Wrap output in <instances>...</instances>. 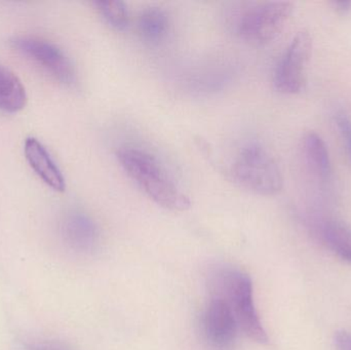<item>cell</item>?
Wrapping results in <instances>:
<instances>
[{"mask_svg":"<svg viewBox=\"0 0 351 350\" xmlns=\"http://www.w3.org/2000/svg\"><path fill=\"white\" fill-rule=\"evenodd\" d=\"M117 156L128 176L154 203L171 211H186L191 207L189 197L154 155L138 148L125 147L119 149Z\"/></svg>","mask_w":351,"mask_h":350,"instance_id":"6da1fadb","label":"cell"},{"mask_svg":"<svg viewBox=\"0 0 351 350\" xmlns=\"http://www.w3.org/2000/svg\"><path fill=\"white\" fill-rule=\"evenodd\" d=\"M214 291L224 298L230 306L239 331L260 345L269 342L254 301L253 283L247 273L234 268L218 271L215 277Z\"/></svg>","mask_w":351,"mask_h":350,"instance_id":"7a4b0ae2","label":"cell"},{"mask_svg":"<svg viewBox=\"0 0 351 350\" xmlns=\"http://www.w3.org/2000/svg\"><path fill=\"white\" fill-rule=\"evenodd\" d=\"M230 175L241 188L263 197H274L284 186L278 162L267 149L256 142L241 148L231 164Z\"/></svg>","mask_w":351,"mask_h":350,"instance_id":"3957f363","label":"cell"},{"mask_svg":"<svg viewBox=\"0 0 351 350\" xmlns=\"http://www.w3.org/2000/svg\"><path fill=\"white\" fill-rule=\"evenodd\" d=\"M292 12L293 4L289 1L255 3L237 18V35L251 45H266L282 32Z\"/></svg>","mask_w":351,"mask_h":350,"instance_id":"277c9868","label":"cell"},{"mask_svg":"<svg viewBox=\"0 0 351 350\" xmlns=\"http://www.w3.org/2000/svg\"><path fill=\"white\" fill-rule=\"evenodd\" d=\"M313 51V38L307 31L297 33L274 70V84L282 94L301 92L305 82V70Z\"/></svg>","mask_w":351,"mask_h":350,"instance_id":"5b68a950","label":"cell"},{"mask_svg":"<svg viewBox=\"0 0 351 350\" xmlns=\"http://www.w3.org/2000/svg\"><path fill=\"white\" fill-rule=\"evenodd\" d=\"M10 43L19 53L40 66L58 82L66 86L75 84L73 64L57 45L33 36L14 37Z\"/></svg>","mask_w":351,"mask_h":350,"instance_id":"8992f818","label":"cell"},{"mask_svg":"<svg viewBox=\"0 0 351 350\" xmlns=\"http://www.w3.org/2000/svg\"><path fill=\"white\" fill-rule=\"evenodd\" d=\"M204 336L217 350H231L237 340L239 325L224 298L212 293L202 318Z\"/></svg>","mask_w":351,"mask_h":350,"instance_id":"52a82bcc","label":"cell"},{"mask_svg":"<svg viewBox=\"0 0 351 350\" xmlns=\"http://www.w3.org/2000/svg\"><path fill=\"white\" fill-rule=\"evenodd\" d=\"M27 162L37 176L53 190L63 192L66 189L65 178L47 148L33 137L27 138L24 143Z\"/></svg>","mask_w":351,"mask_h":350,"instance_id":"ba28073f","label":"cell"},{"mask_svg":"<svg viewBox=\"0 0 351 350\" xmlns=\"http://www.w3.org/2000/svg\"><path fill=\"white\" fill-rule=\"evenodd\" d=\"M61 232L66 244L78 252H92L98 245V227L86 214L75 212L66 216Z\"/></svg>","mask_w":351,"mask_h":350,"instance_id":"9c48e42d","label":"cell"},{"mask_svg":"<svg viewBox=\"0 0 351 350\" xmlns=\"http://www.w3.org/2000/svg\"><path fill=\"white\" fill-rule=\"evenodd\" d=\"M169 29L170 18L162 8L152 6L140 12L138 31L141 38L148 45H160L168 35Z\"/></svg>","mask_w":351,"mask_h":350,"instance_id":"30bf717a","label":"cell"},{"mask_svg":"<svg viewBox=\"0 0 351 350\" xmlns=\"http://www.w3.org/2000/svg\"><path fill=\"white\" fill-rule=\"evenodd\" d=\"M27 102L26 90L18 76L0 65V110L16 113Z\"/></svg>","mask_w":351,"mask_h":350,"instance_id":"8fae6325","label":"cell"},{"mask_svg":"<svg viewBox=\"0 0 351 350\" xmlns=\"http://www.w3.org/2000/svg\"><path fill=\"white\" fill-rule=\"evenodd\" d=\"M303 145L305 158L311 170L321 180H329L332 175V162L329 150L323 138L319 134L311 132L305 136Z\"/></svg>","mask_w":351,"mask_h":350,"instance_id":"7c38bea8","label":"cell"},{"mask_svg":"<svg viewBox=\"0 0 351 350\" xmlns=\"http://www.w3.org/2000/svg\"><path fill=\"white\" fill-rule=\"evenodd\" d=\"M322 236L336 256L351 264V226L335 220L327 221L322 227Z\"/></svg>","mask_w":351,"mask_h":350,"instance_id":"4fadbf2b","label":"cell"},{"mask_svg":"<svg viewBox=\"0 0 351 350\" xmlns=\"http://www.w3.org/2000/svg\"><path fill=\"white\" fill-rule=\"evenodd\" d=\"M99 14L111 28L123 31L130 23L129 10L125 2L119 0L94 2Z\"/></svg>","mask_w":351,"mask_h":350,"instance_id":"5bb4252c","label":"cell"},{"mask_svg":"<svg viewBox=\"0 0 351 350\" xmlns=\"http://www.w3.org/2000/svg\"><path fill=\"white\" fill-rule=\"evenodd\" d=\"M336 125L346 142L351 156V119L346 113L339 112L336 115Z\"/></svg>","mask_w":351,"mask_h":350,"instance_id":"9a60e30c","label":"cell"},{"mask_svg":"<svg viewBox=\"0 0 351 350\" xmlns=\"http://www.w3.org/2000/svg\"><path fill=\"white\" fill-rule=\"evenodd\" d=\"M335 345L338 350H351V334L346 331L336 333Z\"/></svg>","mask_w":351,"mask_h":350,"instance_id":"2e32d148","label":"cell"},{"mask_svg":"<svg viewBox=\"0 0 351 350\" xmlns=\"http://www.w3.org/2000/svg\"><path fill=\"white\" fill-rule=\"evenodd\" d=\"M334 8L342 14H348L351 12V0H336L332 2Z\"/></svg>","mask_w":351,"mask_h":350,"instance_id":"e0dca14e","label":"cell"},{"mask_svg":"<svg viewBox=\"0 0 351 350\" xmlns=\"http://www.w3.org/2000/svg\"><path fill=\"white\" fill-rule=\"evenodd\" d=\"M27 350H71L66 347H60V345H53V343H40V345H33L27 349Z\"/></svg>","mask_w":351,"mask_h":350,"instance_id":"ac0fdd59","label":"cell"}]
</instances>
